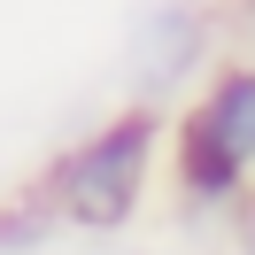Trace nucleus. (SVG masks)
I'll use <instances>...</instances> for the list:
<instances>
[{"label":"nucleus","instance_id":"nucleus-1","mask_svg":"<svg viewBox=\"0 0 255 255\" xmlns=\"http://www.w3.org/2000/svg\"><path fill=\"white\" fill-rule=\"evenodd\" d=\"M162 162H170V116L131 101V109L101 116L85 139H70L62 155L39 170V201L62 232H85V240H116L131 217L147 209Z\"/></svg>","mask_w":255,"mask_h":255},{"label":"nucleus","instance_id":"nucleus-2","mask_svg":"<svg viewBox=\"0 0 255 255\" xmlns=\"http://www.w3.org/2000/svg\"><path fill=\"white\" fill-rule=\"evenodd\" d=\"M170 186L193 217L240 209L255 193V62H224L170 124Z\"/></svg>","mask_w":255,"mask_h":255},{"label":"nucleus","instance_id":"nucleus-3","mask_svg":"<svg viewBox=\"0 0 255 255\" xmlns=\"http://www.w3.org/2000/svg\"><path fill=\"white\" fill-rule=\"evenodd\" d=\"M209 54V16L193 8V0H155L139 23H131V93L147 101V109H162V101L178 93V85L201 70Z\"/></svg>","mask_w":255,"mask_h":255},{"label":"nucleus","instance_id":"nucleus-4","mask_svg":"<svg viewBox=\"0 0 255 255\" xmlns=\"http://www.w3.org/2000/svg\"><path fill=\"white\" fill-rule=\"evenodd\" d=\"M232 224H240V255H255V193L232 209Z\"/></svg>","mask_w":255,"mask_h":255}]
</instances>
